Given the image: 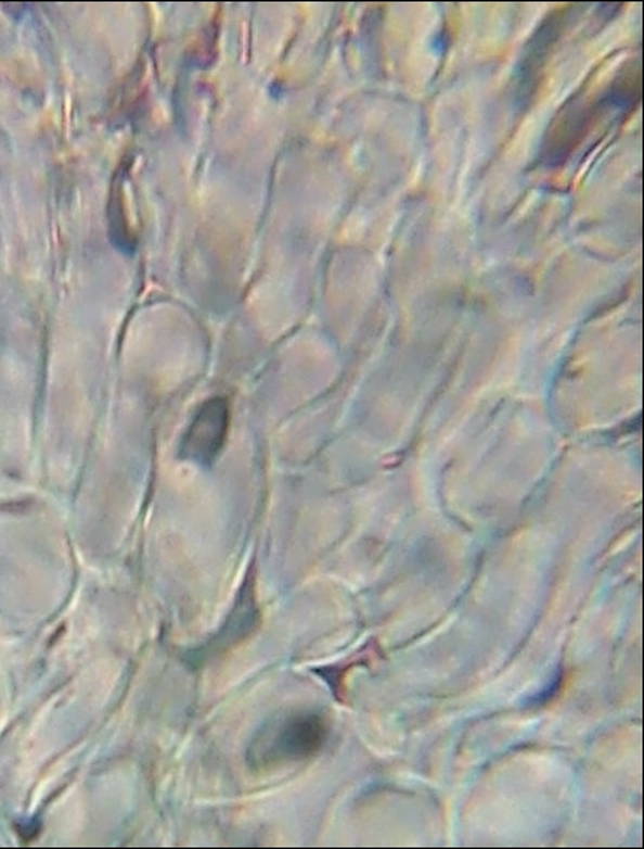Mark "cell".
<instances>
[{
  "label": "cell",
  "mask_w": 644,
  "mask_h": 849,
  "mask_svg": "<svg viewBox=\"0 0 644 849\" xmlns=\"http://www.w3.org/2000/svg\"><path fill=\"white\" fill-rule=\"evenodd\" d=\"M327 737L324 720L315 713L289 717L270 724L250 748V761L260 766L315 756Z\"/></svg>",
  "instance_id": "1"
},
{
  "label": "cell",
  "mask_w": 644,
  "mask_h": 849,
  "mask_svg": "<svg viewBox=\"0 0 644 849\" xmlns=\"http://www.w3.org/2000/svg\"><path fill=\"white\" fill-rule=\"evenodd\" d=\"M230 429V405L226 397L214 396L198 406L179 445L184 460L210 466L220 456Z\"/></svg>",
  "instance_id": "2"
}]
</instances>
